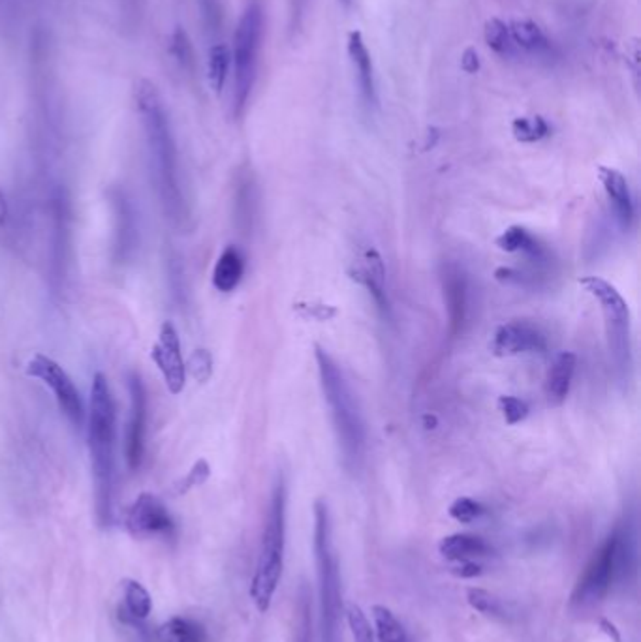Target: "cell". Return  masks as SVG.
Wrapping results in <instances>:
<instances>
[{"label":"cell","mask_w":641,"mask_h":642,"mask_svg":"<svg viewBox=\"0 0 641 642\" xmlns=\"http://www.w3.org/2000/svg\"><path fill=\"white\" fill-rule=\"evenodd\" d=\"M136 107L145 136L150 182L166 220L179 231L192 228V207L185 192L170 115L159 88L147 79L136 83Z\"/></svg>","instance_id":"cell-1"},{"label":"cell","mask_w":641,"mask_h":642,"mask_svg":"<svg viewBox=\"0 0 641 642\" xmlns=\"http://www.w3.org/2000/svg\"><path fill=\"white\" fill-rule=\"evenodd\" d=\"M87 442L95 481V507L102 526L111 525L117 496V413L108 378L97 372L87 412Z\"/></svg>","instance_id":"cell-2"},{"label":"cell","mask_w":641,"mask_h":642,"mask_svg":"<svg viewBox=\"0 0 641 642\" xmlns=\"http://www.w3.org/2000/svg\"><path fill=\"white\" fill-rule=\"evenodd\" d=\"M315 359L343 463L350 472H356L363 464L365 451H367V428H365L361 408L343 369L329 352L322 346H315Z\"/></svg>","instance_id":"cell-3"},{"label":"cell","mask_w":641,"mask_h":642,"mask_svg":"<svg viewBox=\"0 0 641 642\" xmlns=\"http://www.w3.org/2000/svg\"><path fill=\"white\" fill-rule=\"evenodd\" d=\"M634 562L636 537L632 526L626 523L617 526L594 550L572 592V608L589 610L600 605L617 580L634 569Z\"/></svg>","instance_id":"cell-4"},{"label":"cell","mask_w":641,"mask_h":642,"mask_svg":"<svg viewBox=\"0 0 641 642\" xmlns=\"http://www.w3.org/2000/svg\"><path fill=\"white\" fill-rule=\"evenodd\" d=\"M286 513L288 488L284 475H277L273 483L269 507L264 523L260 553L251 583V599L260 613H267L274 594H277L286 553Z\"/></svg>","instance_id":"cell-5"},{"label":"cell","mask_w":641,"mask_h":642,"mask_svg":"<svg viewBox=\"0 0 641 642\" xmlns=\"http://www.w3.org/2000/svg\"><path fill=\"white\" fill-rule=\"evenodd\" d=\"M315 560L320 601V637L322 642H341L343 585L339 556L333 545V526L329 507L324 500L315 504Z\"/></svg>","instance_id":"cell-6"},{"label":"cell","mask_w":641,"mask_h":642,"mask_svg":"<svg viewBox=\"0 0 641 642\" xmlns=\"http://www.w3.org/2000/svg\"><path fill=\"white\" fill-rule=\"evenodd\" d=\"M591 297L600 302L604 327H605V341L609 350V361L614 364V372L617 382L626 387L632 380L634 371V355H632V323H630V309L623 295L602 279L587 277L579 280Z\"/></svg>","instance_id":"cell-7"},{"label":"cell","mask_w":641,"mask_h":642,"mask_svg":"<svg viewBox=\"0 0 641 642\" xmlns=\"http://www.w3.org/2000/svg\"><path fill=\"white\" fill-rule=\"evenodd\" d=\"M264 28L265 15L260 0H249L245 10H243L235 35H233V49L232 53V66H233V113L241 115L247 107V102L253 95L258 60L264 42Z\"/></svg>","instance_id":"cell-8"},{"label":"cell","mask_w":641,"mask_h":642,"mask_svg":"<svg viewBox=\"0 0 641 642\" xmlns=\"http://www.w3.org/2000/svg\"><path fill=\"white\" fill-rule=\"evenodd\" d=\"M26 374L47 385L55 396L58 410L65 413L70 424L78 428V431L83 428L87 419V410L81 399V392L63 366L44 353H36L26 362Z\"/></svg>","instance_id":"cell-9"},{"label":"cell","mask_w":641,"mask_h":642,"mask_svg":"<svg viewBox=\"0 0 641 642\" xmlns=\"http://www.w3.org/2000/svg\"><path fill=\"white\" fill-rule=\"evenodd\" d=\"M111 212H113V239H111V261L117 267H125L134 261L141 233H140V214L130 194L113 187L108 194Z\"/></svg>","instance_id":"cell-10"},{"label":"cell","mask_w":641,"mask_h":642,"mask_svg":"<svg viewBox=\"0 0 641 642\" xmlns=\"http://www.w3.org/2000/svg\"><path fill=\"white\" fill-rule=\"evenodd\" d=\"M129 394H130V413H129L127 436H125V458L129 468L136 472L143 466V461H145L147 419H149L147 389L138 372L129 374Z\"/></svg>","instance_id":"cell-11"},{"label":"cell","mask_w":641,"mask_h":642,"mask_svg":"<svg viewBox=\"0 0 641 642\" xmlns=\"http://www.w3.org/2000/svg\"><path fill=\"white\" fill-rule=\"evenodd\" d=\"M127 528L134 537H170L175 532V521L159 496L143 493L127 511Z\"/></svg>","instance_id":"cell-12"},{"label":"cell","mask_w":641,"mask_h":642,"mask_svg":"<svg viewBox=\"0 0 641 642\" xmlns=\"http://www.w3.org/2000/svg\"><path fill=\"white\" fill-rule=\"evenodd\" d=\"M150 359L159 366L166 389L173 396L181 394L187 385V362L182 359L181 339L173 323L166 321L160 327L159 341L150 350Z\"/></svg>","instance_id":"cell-13"},{"label":"cell","mask_w":641,"mask_h":642,"mask_svg":"<svg viewBox=\"0 0 641 642\" xmlns=\"http://www.w3.org/2000/svg\"><path fill=\"white\" fill-rule=\"evenodd\" d=\"M442 291L450 320V332L463 334L470 320V280L467 272L455 263H448L442 272Z\"/></svg>","instance_id":"cell-14"},{"label":"cell","mask_w":641,"mask_h":642,"mask_svg":"<svg viewBox=\"0 0 641 642\" xmlns=\"http://www.w3.org/2000/svg\"><path fill=\"white\" fill-rule=\"evenodd\" d=\"M491 353L497 357H515L523 353H542L547 348L543 332L527 321L501 325L491 341Z\"/></svg>","instance_id":"cell-15"},{"label":"cell","mask_w":641,"mask_h":642,"mask_svg":"<svg viewBox=\"0 0 641 642\" xmlns=\"http://www.w3.org/2000/svg\"><path fill=\"white\" fill-rule=\"evenodd\" d=\"M348 56H350V63L356 72L359 98H361L363 106L371 111L378 106L375 68H373L371 53H369L367 46H365V40H363L361 33H357V30H354V33H350V36H348Z\"/></svg>","instance_id":"cell-16"},{"label":"cell","mask_w":641,"mask_h":642,"mask_svg":"<svg viewBox=\"0 0 641 642\" xmlns=\"http://www.w3.org/2000/svg\"><path fill=\"white\" fill-rule=\"evenodd\" d=\"M598 178L605 190V196L612 205V210L617 219L621 229H630L634 222V199L628 189V182L621 171L614 168H600Z\"/></svg>","instance_id":"cell-17"},{"label":"cell","mask_w":641,"mask_h":642,"mask_svg":"<svg viewBox=\"0 0 641 642\" xmlns=\"http://www.w3.org/2000/svg\"><path fill=\"white\" fill-rule=\"evenodd\" d=\"M510 36L519 56H529L538 60H552L555 56V47L543 30L532 21H512Z\"/></svg>","instance_id":"cell-18"},{"label":"cell","mask_w":641,"mask_h":642,"mask_svg":"<svg viewBox=\"0 0 641 642\" xmlns=\"http://www.w3.org/2000/svg\"><path fill=\"white\" fill-rule=\"evenodd\" d=\"M350 277L361 284L363 288H367L369 293L373 295L375 302L378 304V309L382 312L389 311V301H388V291H386V269H384V261L380 258V254L377 250H367L357 267L354 270H350Z\"/></svg>","instance_id":"cell-19"},{"label":"cell","mask_w":641,"mask_h":642,"mask_svg":"<svg viewBox=\"0 0 641 642\" xmlns=\"http://www.w3.org/2000/svg\"><path fill=\"white\" fill-rule=\"evenodd\" d=\"M439 553L446 562H476L493 553L491 545L480 535L472 534H451L440 539Z\"/></svg>","instance_id":"cell-20"},{"label":"cell","mask_w":641,"mask_h":642,"mask_svg":"<svg viewBox=\"0 0 641 642\" xmlns=\"http://www.w3.org/2000/svg\"><path fill=\"white\" fill-rule=\"evenodd\" d=\"M577 359L572 352H563L555 357L545 378V396L552 406H561L570 392Z\"/></svg>","instance_id":"cell-21"},{"label":"cell","mask_w":641,"mask_h":642,"mask_svg":"<svg viewBox=\"0 0 641 642\" xmlns=\"http://www.w3.org/2000/svg\"><path fill=\"white\" fill-rule=\"evenodd\" d=\"M245 277V256L237 247H228L212 269V286L221 293L233 291Z\"/></svg>","instance_id":"cell-22"},{"label":"cell","mask_w":641,"mask_h":642,"mask_svg":"<svg viewBox=\"0 0 641 642\" xmlns=\"http://www.w3.org/2000/svg\"><path fill=\"white\" fill-rule=\"evenodd\" d=\"M123 606H120V618L127 624H140L147 620L152 608V599L143 585L138 580L127 578L123 583Z\"/></svg>","instance_id":"cell-23"},{"label":"cell","mask_w":641,"mask_h":642,"mask_svg":"<svg viewBox=\"0 0 641 642\" xmlns=\"http://www.w3.org/2000/svg\"><path fill=\"white\" fill-rule=\"evenodd\" d=\"M371 615L378 642H412L405 624L395 617L391 608L386 605H373Z\"/></svg>","instance_id":"cell-24"},{"label":"cell","mask_w":641,"mask_h":642,"mask_svg":"<svg viewBox=\"0 0 641 642\" xmlns=\"http://www.w3.org/2000/svg\"><path fill=\"white\" fill-rule=\"evenodd\" d=\"M160 642H205V627L191 618H171L159 627L157 633Z\"/></svg>","instance_id":"cell-25"},{"label":"cell","mask_w":641,"mask_h":642,"mask_svg":"<svg viewBox=\"0 0 641 642\" xmlns=\"http://www.w3.org/2000/svg\"><path fill=\"white\" fill-rule=\"evenodd\" d=\"M256 194H254V182L249 175H243L237 182L235 190V220L243 231H249L253 228L254 212H256Z\"/></svg>","instance_id":"cell-26"},{"label":"cell","mask_w":641,"mask_h":642,"mask_svg":"<svg viewBox=\"0 0 641 642\" xmlns=\"http://www.w3.org/2000/svg\"><path fill=\"white\" fill-rule=\"evenodd\" d=\"M540 244L542 242L522 226H512L497 237V247L502 252H508V254L522 252L525 258L534 254L540 249Z\"/></svg>","instance_id":"cell-27"},{"label":"cell","mask_w":641,"mask_h":642,"mask_svg":"<svg viewBox=\"0 0 641 642\" xmlns=\"http://www.w3.org/2000/svg\"><path fill=\"white\" fill-rule=\"evenodd\" d=\"M209 83L215 93H222L226 85L230 68H232V53L224 44H215L209 51Z\"/></svg>","instance_id":"cell-28"},{"label":"cell","mask_w":641,"mask_h":642,"mask_svg":"<svg viewBox=\"0 0 641 642\" xmlns=\"http://www.w3.org/2000/svg\"><path fill=\"white\" fill-rule=\"evenodd\" d=\"M483 36H485V44L490 46L497 55L504 58H517V51L510 36L508 23L501 19H490L485 23Z\"/></svg>","instance_id":"cell-29"},{"label":"cell","mask_w":641,"mask_h":642,"mask_svg":"<svg viewBox=\"0 0 641 642\" xmlns=\"http://www.w3.org/2000/svg\"><path fill=\"white\" fill-rule=\"evenodd\" d=\"M513 138L522 143H536L549 136V125L542 117H519L512 125Z\"/></svg>","instance_id":"cell-30"},{"label":"cell","mask_w":641,"mask_h":642,"mask_svg":"<svg viewBox=\"0 0 641 642\" xmlns=\"http://www.w3.org/2000/svg\"><path fill=\"white\" fill-rule=\"evenodd\" d=\"M495 279L506 286L515 288H543L545 286V274L536 270H519L512 267H501L495 270Z\"/></svg>","instance_id":"cell-31"},{"label":"cell","mask_w":641,"mask_h":642,"mask_svg":"<svg viewBox=\"0 0 641 642\" xmlns=\"http://www.w3.org/2000/svg\"><path fill=\"white\" fill-rule=\"evenodd\" d=\"M467 599H469V605L478 610L480 615L483 617H493V618H501L504 617V605L502 601L490 594L487 590H481V588H470L467 592Z\"/></svg>","instance_id":"cell-32"},{"label":"cell","mask_w":641,"mask_h":642,"mask_svg":"<svg viewBox=\"0 0 641 642\" xmlns=\"http://www.w3.org/2000/svg\"><path fill=\"white\" fill-rule=\"evenodd\" d=\"M450 516L453 518V521L457 523H461V525H470L474 521H478V518H481L485 515V507L472 500V498H467V496H461V498H457L450 509H448Z\"/></svg>","instance_id":"cell-33"},{"label":"cell","mask_w":641,"mask_h":642,"mask_svg":"<svg viewBox=\"0 0 641 642\" xmlns=\"http://www.w3.org/2000/svg\"><path fill=\"white\" fill-rule=\"evenodd\" d=\"M346 620H348V627L352 631L354 642H375L371 624L357 605L352 603L346 606Z\"/></svg>","instance_id":"cell-34"},{"label":"cell","mask_w":641,"mask_h":642,"mask_svg":"<svg viewBox=\"0 0 641 642\" xmlns=\"http://www.w3.org/2000/svg\"><path fill=\"white\" fill-rule=\"evenodd\" d=\"M499 410L508 424H517L527 419L529 415V406L525 401L517 399V396H501L499 399Z\"/></svg>","instance_id":"cell-35"},{"label":"cell","mask_w":641,"mask_h":642,"mask_svg":"<svg viewBox=\"0 0 641 642\" xmlns=\"http://www.w3.org/2000/svg\"><path fill=\"white\" fill-rule=\"evenodd\" d=\"M187 372H191V376L200 382V383H205L211 374H212V357L207 350H196L189 362H187Z\"/></svg>","instance_id":"cell-36"},{"label":"cell","mask_w":641,"mask_h":642,"mask_svg":"<svg viewBox=\"0 0 641 642\" xmlns=\"http://www.w3.org/2000/svg\"><path fill=\"white\" fill-rule=\"evenodd\" d=\"M209 475H211L209 464H207L205 461H198V463L192 466V470L175 484V493H177V494L189 493L191 488L203 484V483L209 479Z\"/></svg>","instance_id":"cell-37"},{"label":"cell","mask_w":641,"mask_h":642,"mask_svg":"<svg viewBox=\"0 0 641 642\" xmlns=\"http://www.w3.org/2000/svg\"><path fill=\"white\" fill-rule=\"evenodd\" d=\"M313 626H311V603L307 590L303 588L301 596V627H299V642H313Z\"/></svg>","instance_id":"cell-38"},{"label":"cell","mask_w":641,"mask_h":642,"mask_svg":"<svg viewBox=\"0 0 641 642\" xmlns=\"http://www.w3.org/2000/svg\"><path fill=\"white\" fill-rule=\"evenodd\" d=\"M483 571L485 567L480 562H460L450 567V573L455 575L457 578H476V576H481Z\"/></svg>","instance_id":"cell-39"},{"label":"cell","mask_w":641,"mask_h":642,"mask_svg":"<svg viewBox=\"0 0 641 642\" xmlns=\"http://www.w3.org/2000/svg\"><path fill=\"white\" fill-rule=\"evenodd\" d=\"M600 629H602L609 638H612L614 642H621V640H623V638H621V633H619V629H617V626H615L614 622H609V620L602 618V620H600Z\"/></svg>","instance_id":"cell-40"},{"label":"cell","mask_w":641,"mask_h":642,"mask_svg":"<svg viewBox=\"0 0 641 642\" xmlns=\"http://www.w3.org/2000/svg\"><path fill=\"white\" fill-rule=\"evenodd\" d=\"M10 222V203L6 196L0 190V228H6Z\"/></svg>","instance_id":"cell-41"},{"label":"cell","mask_w":641,"mask_h":642,"mask_svg":"<svg viewBox=\"0 0 641 642\" xmlns=\"http://www.w3.org/2000/svg\"><path fill=\"white\" fill-rule=\"evenodd\" d=\"M303 3H305V0H295V14H297V15H301V10H303ZM295 14H294V17H295Z\"/></svg>","instance_id":"cell-42"},{"label":"cell","mask_w":641,"mask_h":642,"mask_svg":"<svg viewBox=\"0 0 641 642\" xmlns=\"http://www.w3.org/2000/svg\"><path fill=\"white\" fill-rule=\"evenodd\" d=\"M343 3H345V5H350V0H343Z\"/></svg>","instance_id":"cell-43"}]
</instances>
